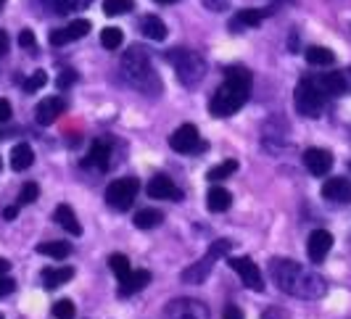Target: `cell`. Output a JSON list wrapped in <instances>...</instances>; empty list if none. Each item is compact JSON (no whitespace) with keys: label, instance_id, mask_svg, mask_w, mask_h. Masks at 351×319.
<instances>
[{"label":"cell","instance_id":"cell-1","mask_svg":"<svg viewBox=\"0 0 351 319\" xmlns=\"http://www.w3.org/2000/svg\"><path fill=\"white\" fill-rule=\"evenodd\" d=\"M269 275H272V280L282 293L304 298V301L322 298L325 290H328V283H325L322 275H317L315 269L301 266L299 261H291V259H275L269 266Z\"/></svg>","mask_w":351,"mask_h":319},{"label":"cell","instance_id":"cell-2","mask_svg":"<svg viewBox=\"0 0 351 319\" xmlns=\"http://www.w3.org/2000/svg\"><path fill=\"white\" fill-rule=\"evenodd\" d=\"M248 92H251V74L246 69H232L228 74V79L214 92L209 111L214 116H232L235 111L246 106Z\"/></svg>","mask_w":351,"mask_h":319},{"label":"cell","instance_id":"cell-3","mask_svg":"<svg viewBox=\"0 0 351 319\" xmlns=\"http://www.w3.org/2000/svg\"><path fill=\"white\" fill-rule=\"evenodd\" d=\"M122 74L124 79L132 85L135 90H141L145 95H158L161 92V79L154 71V64H151V55L145 48H130L122 58Z\"/></svg>","mask_w":351,"mask_h":319},{"label":"cell","instance_id":"cell-4","mask_svg":"<svg viewBox=\"0 0 351 319\" xmlns=\"http://www.w3.org/2000/svg\"><path fill=\"white\" fill-rule=\"evenodd\" d=\"M169 64L175 66L177 79L182 85H188V88H195L204 79V74H206L204 58L198 53H193V51H172L169 53Z\"/></svg>","mask_w":351,"mask_h":319},{"label":"cell","instance_id":"cell-5","mask_svg":"<svg viewBox=\"0 0 351 319\" xmlns=\"http://www.w3.org/2000/svg\"><path fill=\"white\" fill-rule=\"evenodd\" d=\"M230 248H232V240H214V243H211V248H209V253H206L201 261H195V264H191L185 272H182V280H185V283H191V285L204 283V280L209 277L214 261H219L222 256H228Z\"/></svg>","mask_w":351,"mask_h":319},{"label":"cell","instance_id":"cell-6","mask_svg":"<svg viewBox=\"0 0 351 319\" xmlns=\"http://www.w3.org/2000/svg\"><path fill=\"white\" fill-rule=\"evenodd\" d=\"M293 101H296V111H299L301 116H309V119L319 116V114H322V106H325V95L317 90V85L309 77L299 82Z\"/></svg>","mask_w":351,"mask_h":319},{"label":"cell","instance_id":"cell-7","mask_svg":"<svg viewBox=\"0 0 351 319\" xmlns=\"http://www.w3.org/2000/svg\"><path fill=\"white\" fill-rule=\"evenodd\" d=\"M138 179L135 177H124V179H114L108 188H106V203L111 209H119V212H127L138 195Z\"/></svg>","mask_w":351,"mask_h":319},{"label":"cell","instance_id":"cell-8","mask_svg":"<svg viewBox=\"0 0 351 319\" xmlns=\"http://www.w3.org/2000/svg\"><path fill=\"white\" fill-rule=\"evenodd\" d=\"M164 319H209V309L198 298H175L167 303Z\"/></svg>","mask_w":351,"mask_h":319},{"label":"cell","instance_id":"cell-9","mask_svg":"<svg viewBox=\"0 0 351 319\" xmlns=\"http://www.w3.org/2000/svg\"><path fill=\"white\" fill-rule=\"evenodd\" d=\"M169 145L177 153H201V151H206V142L201 140V135H198V129L193 125H182L180 129H175L172 138H169Z\"/></svg>","mask_w":351,"mask_h":319},{"label":"cell","instance_id":"cell-10","mask_svg":"<svg viewBox=\"0 0 351 319\" xmlns=\"http://www.w3.org/2000/svg\"><path fill=\"white\" fill-rule=\"evenodd\" d=\"M230 266L238 272V277L243 280V285L246 288H251V290H264V280H262V272H259V266L254 264L251 259H246V256H241V259H230Z\"/></svg>","mask_w":351,"mask_h":319},{"label":"cell","instance_id":"cell-11","mask_svg":"<svg viewBox=\"0 0 351 319\" xmlns=\"http://www.w3.org/2000/svg\"><path fill=\"white\" fill-rule=\"evenodd\" d=\"M333 248V235L328 230H315L309 235V243H306V253H309V261L312 264H322L325 256Z\"/></svg>","mask_w":351,"mask_h":319},{"label":"cell","instance_id":"cell-12","mask_svg":"<svg viewBox=\"0 0 351 319\" xmlns=\"http://www.w3.org/2000/svg\"><path fill=\"white\" fill-rule=\"evenodd\" d=\"M304 166L309 169V175L325 177V175L330 172V166H333V156H330V151H325V148H309V151L304 153Z\"/></svg>","mask_w":351,"mask_h":319},{"label":"cell","instance_id":"cell-13","mask_svg":"<svg viewBox=\"0 0 351 319\" xmlns=\"http://www.w3.org/2000/svg\"><path fill=\"white\" fill-rule=\"evenodd\" d=\"M145 190H148L151 198H156V201L158 198H161V201H167V198H169V201H182V190L175 185V179H169L167 175H156V177L148 182Z\"/></svg>","mask_w":351,"mask_h":319},{"label":"cell","instance_id":"cell-14","mask_svg":"<svg viewBox=\"0 0 351 319\" xmlns=\"http://www.w3.org/2000/svg\"><path fill=\"white\" fill-rule=\"evenodd\" d=\"M322 198L335 203H351V182L346 177H330L322 185Z\"/></svg>","mask_w":351,"mask_h":319},{"label":"cell","instance_id":"cell-15","mask_svg":"<svg viewBox=\"0 0 351 319\" xmlns=\"http://www.w3.org/2000/svg\"><path fill=\"white\" fill-rule=\"evenodd\" d=\"M88 32H90V21H85V18H77V21H71L69 27L51 32V45H66V42H71V40L85 37Z\"/></svg>","mask_w":351,"mask_h":319},{"label":"cell","instance_id":"cell-16","mask_svg":"<svg viewBox=\"0 0 351 319\" xmlns=\"http://www.w3.org/2000/svg\"><path fill=\"white\" fill-rule=\"evenodd\" d=\"M64 108H66V103L61 101V98H43L40 103H37V111H35V116H37V122L43 127H48V125H53L61 114H64Z\"/></svg>","mask_w":351,"mask_h":319},{"label":"cell","instance_id":"cell-17","mask_svg":"<svg viewBox=\"0 0 351 319\" xmlns=\"http://www.w3.org/2000/svg\"><path fill=\"white\" fill-rule=\"evenodd\" d=\"M148 283H151V272H148V269L130 272L124 280H119V296H122V298H127V296H132V293L143 290Z\"/></svg>","mask_w":351,"mask_h":319},{"label":"cell","instance_id":"cell-18","mask_svg":"<svg viewBox=\"0 0 351 319\" xmlns=\"http://www.w3.org/2000/svg\"><path fill=\"white\" fill-rule=\"evenodd\" d=\"M108 156H111V148H108V142L104 140H95L90 145V153L85 156L82 161V166H93V169H106L108 166Z\"/></svg>","mask_w":351,"mask_h":319},{"label":"cell","instance_id":"cell-19","mask_svg":"<svg viewBox=\"0 0 351 319\" xmlns=\"http://www.w3.org/2000/svg\"><path fill=\"white\" fill-rule=\"evenodd\" d=\"M317 85V90L322 92V95H343L346 92V85H343V77H341V71H333V74H322V77H317L312 79Z\"/></svg>","mask_w":351,"mask_h":319},{"label":"cell","instance_id":"cell-20","mask_svg":"<svg viewBox=\"0 0 351 319\" xmlns=\"http://www.w3.org/2000/svg\"><path fill=\"white\" fill-rule=\"evenodd\" d=\"M74 277V269L71 266H51V269H43V285L53 290V288H61Z\"/></svg>","mask_w":351,"mask_h":319},{"label":"cell","instance_id":"cell-21","mask_svg":"<svg viewBox=\"0 0 351 319\" xmlns=\"http://www.w3.org/2000/svg\"><path fill=\"white\" fill-rule=\"evenodd\" d=\"M53 219L64 227V230L69 232V235H82V225L77 222V216L71 212L69 203H61V206H56V212H53Z\"/></svg>","mask_w":351,"mask_h":319},{"label":"cell","instance_id":"cell-22","mask_svg":"<svg viewBox=\"0 0 351 319\" xmlns=\"http://www.w3.org/2000/svg\"><path fill=\"white\" fill-rule=\"evenodd\" d=\"M32 164H35L32 148H29L27 142L14 145V151H11V169H14V172H24V169H29Z\"/></svg>","mask_w":351,"mask_h":319},{"label":"cell","instance_id":"cell-23","mask_svg":"<svg viewBox=\"0 0 351 319\" xmlns=\"http://www.w3.org/2000/svg\"><path fill=\"white\" fill-rule=\"evenodd\" d=\"M206 206H209V212L219 214V212H228L230 206H232V193L225 190V188H211L209 195H206Z\"/></svg>","mask_w":351,"mask_h":319},{"label":"cell","instance_id":"cell-24","mask_svg":"<svg viewBox=\"0 0 351 319\" xmlns=\"http://www.w3.org/2000/svg\"><path fill=\"white\" fill-rule=\"evenodd\" d=\"M267 16V11L262 8H248V11H241L238 16L232 18V32H238V29H243V27H259Z\"/></svg>","mask_w":351,"mask_h":319},{"label":"cell","instance_id":"cell-25","mask_svg":"<svg viewBox=\"0 0 351 319\" xmlns=\"http://www.w3.org/2000/svg\"><path fill=\"white\" fill-rule=\"evenodd\" d=\"M141 32L148 40H164L167 37V27L158 16H143L141 18Z\"/></svg>","mask_w":351,"mask_h":319},{"label":"cell","instance_id":"cell-26","mask_svg":"<svg viewBox=\"0 0 351 319\" xmlns=\"http://www.w3.org/2000/svg\"><path fill=\"white\" fill-rule=\"evenodd\" d=\"M161 222H164V214L158 212V209H141V212L135 214V227L138 230H154Z\"/></svg>","mask_w":351,"mask_h":319},{"label":"cell","instance_id":"cell-27","mask_svg":"<svg viewBox=\"0 0 351 319\" xmlns=\"http://www.w3.org/2000/svg\"><path fill=\"white\" fill-rule=\"evenodd\" d=\"M53 14H71V11H82L88 8L93 0H43Z\"/></svg>","mask_w":351,"mask_h":319},{"label":"cell","instance_id":"cell-28","mask_svg":"<svg viewBox=\"0 0 351 319\" xmlns=\"http://www.w3.org/2000/svg\"><path fill=\"white\" fill-rule=\"evenodd\" d=\"M306 64H312V66H330L335 61L333 51H328V48H319V45H312V48H306Z\"/></svg>","mask_w":351,"mask_h":319},{"label":"cell","instance_id":"cell-29","mask_svg":"<svg viewBox=\"0 0 351 319\" xmlns=\"http://www.w3.org/2000/svg\"><path fill=\"white\" fill-rule=\"evenodd\" d=\"M37 253L43 256H51V259H66L71 253L69 243H61V240H53V243H40L37 246Z\"/></svg>","mask_w":351,"mask_h":319},{"label":"cell","instance_id":"cell-30","mask_svg":"<svg viewBox=\"0 0 351 319\" xmlns=\"http://www.w3.org/2000/svg\"><path fill=\"white\" fill-rule=\"evenodd\" d=\"M101 42H104L106 51H119V45L124 42L122 29H117V27H106L104 32H101Z\"/></svg>","mask_w":351,"mask_h":319},{"label":"cell","instance_id":"cell-31","mask_svg":"<svg viewBox=\"0 0 351 319\" xmlns=\"http://www.w3.org/2000/svg\"><path fill=\"white\" fill-rule=\"evenodd\" d=\"M108 266H111V272H114L119 280H124V277L132 272V266H130V259H127L124 253H114V256H108Z\"/></svg>","mask_w":351,"mask_h":319},{"label":"cell","instance_id":"cell-32","mask_svg":"<svg viewBox=\"0 0 351 319\" xmlns=\"http://www.w3.org/2000/svg\"><path fill=\"white\" fill-rule=\"evenodd\" d=\"M132 0H104V14L106 16H122L132 11Z\"/></svg>","mask_w":351,"mask_h":319},{"label":"cell","instance_id":"cell-33","mask_svg":"<svg viewBox=\"0 0 351 319\" xmlns=\"http://www.w3.org/2000/svg\"><path fill=\"white\" fill-rule=\"evenodd\" d=\"M232 172H238V161H225V164H219V166H211L209 169V179L211 182H219V179H228Z\"/></svg>","mask_w":351,"mask_h":319},{"label":"cell","instance_id":"cell-34","mask_svg":"<svg viewBox=\"0 0 351 319\" xmlns=\"http://www.w3.org/2000/svg\"><path fill=\"white\" fill-rule=\"evenodd\" d=\"M53 317L56 319H74V303L69 298H61V301L53 303Z\"/></svg>","mask_w":351,"mask_h":319},{"label":"cell","instance_id":"cell-35","mask_svg":"<svg viewBox=\"0 0 351 319\" xmlns=\"http://www.w3.org/2000/svg\"><path fill=\"white\" fill-rule=\"evenodd\" d=\"M37 195H40V188H37L35 182H27L24 188H21V193H19V206H27V203H35Z\"/></svg>","mask_w":351,"mask_h":319},{"label":"cell","instance_id":"cell-36","mask_svg":"<svg viewBox=\"0 0 351 319\" xmlns=\"http://www.w3.org/2000/svg\"><path fill=\"white\" fill-rule=\"evenodd\" d=\"M45 82H48V74H45L43 69H37L35 74H32V77L24 82V90H27V92H35V90H40Z\"/></svg>","mask_w":351,"mask_h":319},{"label":"cell","instance_id":"cell-37","mask_svg":"<svg viewBox=\"0 0 351 319\" xmlns=\"http://www.w3.org/2000/svg\"><path fill=\"white\" fill-rule=\"evenodd\" d=\"M19 45H21V48H35V45H37L35 32H29V29H24V32L19 35Z\"/></svg>","mask_w":351,"mask_h":319},{"label":"cell","instance_id":"cell-38","mask_svg":"<svg viewBox=\"0 0 351 319\" xmlns=\"http://www.w3.org/2000/svg\"><path fill=\"white\" fill-rule=\"evenodd\" d=\"M262 319H291V317H288V311H282L280 306H269L262 314Z\"/></svg>","mask_w":351,"mask_h":319},{"label":"cell","instance_id":"cell-39","mask_svg":"<svg viewBox=\"0 0 351 319\" xmlns=\"http://www.w3.org/2000/svg\"><path fill=\"white\" fill-rule=\"evenodd\" d=\"M14 288H16V283H14L11 277L0 275V298H3V296H8V293H14Z\"/></svg>","mask_w":351,"mask_h":319},{"label":"cell","instance_id":"cell-40","mask_svg":"<svg viewBox=\"0 0 351 319\" xmlns=\"http://www.w3.org/2000/svg\"><path fill=\"white\" fill-rule=\"evenodd\" d=\"M222 317H225V319H246V317H243V311H241V309H238L235 303H230V306H225Z\"/></svg>","mask_w":351,"mask_h":319},{"label":"cell","instance_id":"cell-41","mask_svg":"<svg viewBox=\"0 0 351 319\" xmlns=\"http://www.w3.org/2000/svg\"><path fill=\"white\" fill-rule=\"evenodd\" d=\"M74 79H77L74 71H61V77H58V88H69Z\"/></svg>","mask_w":351,"mask_h":319},{"label":"cell","instance_id":"cell-42","mask_svg":"<svg viewBox=\"0 0 351 319\" xmlns=\"http://www.w3.org/2000/svg\"><path fill=\"white\" fill-rule=\"evenodd\" d=\"M8 119H11V103L0 98V122H8Z\"/></svg>","mask_w":351,"mask_h":319},{"label":"cell","instance_id":"cell-43","mask_svg":"<svg viewBox=\"0 0 351 319\" xmlns=\"http://www.w3.org/2000/svg\"><path fill=\"white\" fill-rule=\"evenodd\" d=\"M8 53V35L0 29V55H5Z\"/></svg>","mask_w":351,"mask_h":319},{"label":"cell","instance_id":"cell-44","mask_svg":"<svg viewBox=\"0 0 351 319\" xmlns=\"http://www.w3.org/2000/svg\"><path fill=\"white\" fill-rule=\"evenodd\" d=\"M19 214V206H8V209H3V219H16Z\"/></svg>","mask_w":351,"mask_h":319},{"label":"cell","instance_id":"cell-45","mask_svg":"<svg viewBox=\"0 0 351 319\" xmlns=\"http://www.w3.org/2000/svg\"><path fill=\"white\" fill-rule=\"evenodd\" d=\"M341 77H343V85H346V92L351 90V69H343L341 71Z\"/></svg>","mask_w":351,"mask_h":319},{"label":"cell","instance_id":"cell-46","mask_svg":"<svg viewBox=\"0 0 351 319\" xmlns=\"http://www.w3.org/2000/svg\"><path fill=\"white\" fill-rule=\"evenodd\" d=\"M8 269H11V264H8V261H5V259H0V275H5V272H8Z\"/></svg>","mask_w":351,"mask_h":319},{"label":"cell","instance_id":"cell-47","mask_svg":"<svg viewBox=\"0 0 351 319\" xmlns=\"http://www.w3.org/2000/svg\"><path fill=\"white\" fill-rule=\"evenodd\" d=\"M156 3H175V0H156Z\"/></svg>","mask_w":351,"mask_h":319},{"label":"cell","instance_id":"cell-48","mask_svg":"<svg viewBox=\"0 0 351 319\" xmlns=\"http://www.w3.org/2000/svg\"><path fill=\"white\" fill-rule=\"evenodd\" d=\"M3 5H5V0H0V11H3Z\"/></svg>","mask_w":351,"mask_h":319},{"label":"cell","instance_id":"cell-49","mask_svg":"<svg viewBox=\"0 0 351 319\" xmlns=\"http://www.w3.org/2000/svg\"><path fill=\"white\" fill-rule=\"evenodd\" d=\"M0 319H3V314H0Z\"/></svg>","mask_w":351,"mask_h":319},{"label":"cell","instance_id":"cell-50","mask_svg":"<svg viewBox=\"0 0 351 319\" xmlns=\"http://www.w3.org/2000/svg\"><path fill=\"white\" fill-rule=\"evenodd\" d=\"M349 169H351V164H349Z\"/></svg>","mask_w":351,"mask_h":319},{"label":"cell","instance_id":"cell-51","mask_svg":"<svg viewBox=\"0 0 351 319\" xmlns=\"http://www.w3.org/2000/svg\"><path fill=\"white\" fill-rule=\"evenodd\" d=\"M0 166H3V164H0Z\"/></svg>","mask_w":351,"mask_h":319}]
</instances>
